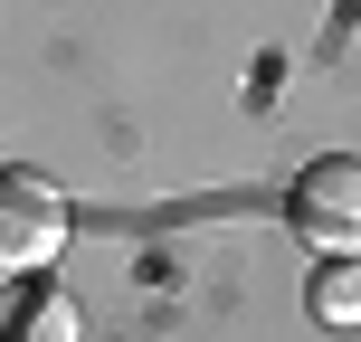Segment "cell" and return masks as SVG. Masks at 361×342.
<instances>
[{
    "label": "cell",
    "instance_id": "1",
    "mask_svg": "<svg viewBox=\"0 0 361 342\" xmlns=\"http://www.w3.org/2000/svg\"><path fill=\"white\" fill-rule=\"evenodd\" d=\"M67 248V200H57V181L38 171H0V267H48V257Z\"/></svg>",
    "mask_w": 361,
    "mask_h": 342
},
{
    "label": "cell",
    "instance_id": "2",
    "mask_svg": "<svg viewBox=\"0 0 361 342\" xmlns=\"http://www.w3.org/2000/svg\"><path fill=\"white\" fill-rule=\"evenodd\" d=\"M295 228H314L333 257L361 238V162H352V152H333V162H305V171H295Z\"/></svg>",
    "mask_w": 361,
    "mask_h": 342
},
{
    "label": "cell",
    "instance_id": "3",
    "mask_svg": "<svg viewBox=\"0 0 361 342\" xmlns=\"http://www.w3.org/2000/svg\"><path fill=\"white\" fill-rule=\"evenodd\" d=\"M314 314H324V324H361V267H352V248L314 276Z\"/></svg>",
    "mask_w": 361,
    "mask_h": 342
},
{
    "label": "cell",
    "instance_id": "4",
    "mask_svg": "<svg viewBox=\"0 0 361 342\" xmlns=\"http://www.w3.org/2000/svg\"><path fill=\"white\" fill-rule=\"evenodd\" d=\"M19 342H76V305H67V295H38L29 324H19Z\"/></svg>",
    "mask_w": 361,
    "mask_h": 342
},
{
    "label": "cell",
    "instance_id": "5",
    "mask_svg": "<svg viewBox=\"0 0 361 342\" xmlns=\"http://www.w3.org/2000/svg\"><path fill=\"white\" fill-rule=\"evenodd\" d=\"M0 286H10V267H0Z\"/></svg>",
    "mask_w": 361,
    "mask_h": 342
}]
</instances>
